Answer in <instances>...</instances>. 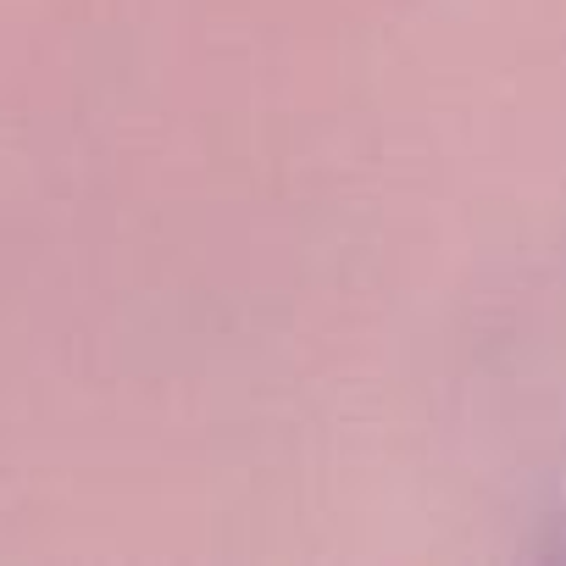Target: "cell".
<instances>
[]
</instances>
